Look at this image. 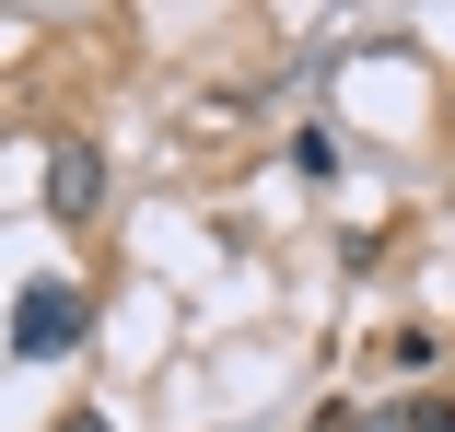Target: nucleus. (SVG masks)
Returning a JSON list of instances; mask_svg holds the SVG:
<instances>
[{
  "label": "nucleus",
  "instance_id": "f257e3e1",
  "mask_svg": "<svg viewBox=\"0 0 455 432\" xmlns=\"http://www.w3.org/2000/svg\"><path fill=\"white\" fill-rule=\"evenodd\" d=\"M12 351H24V363L82 351V292H70V281H24V292H12Z\"/></svg>",
  "mask_w": 455,
  "mask_h": 432
},
{
  "label": "nucleus",
  "instance_id": "f03ea898",
  "mask_svg": "<svg viewBox=\"0 0 455 432\" xmlns=\"http://www.w3.org/2000/svg\"><path fill=\"white\" fill-rule=\"evenodd\" d=\"M47 199H59V211H94V199H106V164L82 152V140H59V176H47Z\"/></svg>",
  "mask_w": 455,
  "mask_h": 432
},
{
  "label": "nucleus",
  "instance_id": "7ed1b4c3",
  "mask_svg": "<svg viewBox=\"0 0 455 432\" xmlns=\"http://www.w3.org/2000/svg\"><path fill=\"white\" fill-rule=\"evenodd\" d=\"M397 432H455V397H409V409H397Z\"/></svg>",
  "mask_w": 455,
  "mask_h": 432
},
{
  "label": "nucleus",
  "instance_id": "20e7f679",
  "mask_svg": "<svg viewBox=\"0 0 455 432\" xmlns=\"http://www.w3.org/2000/svg\"><path fill=\"white\" fill-rule=\"evenodd\" d=\"M59 432H117V420L106 409H59Z\"/></svg>",
  "mask_w": 455,
  "mask_h": 432
}]
</instances>
